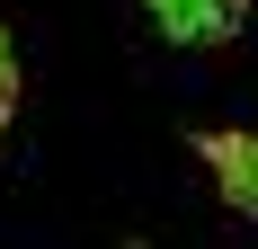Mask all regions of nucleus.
Listing matches in <instances>:
<instances>
[{"label": "nucleus", "instance_id": "7ed1b4c3", "mask_svg": "<svg viewBox=\"0 0 258 249\" xmlns=\"http://www.w3.org/2000/svg\"><path fill=\"white\" fill-rule=\"evenodd\" d=\"M18 116V53H9V27H0V134Z\"/></svg>", "mask_w": 258, "mask_h": 249}, {"label": "nucleus", "instance_id": "f03ea898", "mask_svg": "<svg viewBox=\"0 0 258 249\" xmlns=\"http://www.w3.org/2000/svg\"><path fill=\"white\" fill-rule=\"evenodd\" d=\"M143 18H152L169 45H223L240 27V0H143Z\"/></svg>", "mask_w": 258, "mask_h": 249}, {"label": "nucleus", "instance_id": "20e7f679", "mask_svg": "<svg viewBox=\"0 0 258 249\" xmlns=\"http://www.w3.org/2000/svg\"><path fill=\"white\" fill-rule=\"evenodd\" d=\"M125 249H152V240H125Z\"/></svg>", "mask_w": 258, "mask_h": 249}, {"label": "nucleus", "instance_id": "f257e3e1", "mask_svg": "<svg viewBox=\"0 0 258 249\" xmlns=\"http://www.w3.org/2000/svg\"><path fill=\"white\" fill-rule=\"evenodd\" d=\"M196 151H205V169H214V187H223V205L258 223V134H196Z\"/></svg>", "mask_w": 258, "mask_h": 249}]
</instances>
